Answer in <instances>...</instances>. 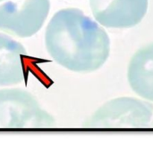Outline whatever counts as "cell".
<instances>
[{
	"label": "cell",
	"mask_w": 153,
	"mask_h": 146,
	"mask_svg": "<svg viewBox=\"0 0 153 146\" xmlns=\"http://www.w3.org/2000/svg\"><path fill=\"white\" fill-rule=\"evenodd\" d=\"M24 46L0 33V86H12L26 78Z\"/></svg>",
	"instance_id": "6"
},
{
	"label": "cell",
	"mask_w": 153,
	"mask_h": 146,
	"mask_svg": "<svg viewBox=\"0 0 153 146\" xmlns=\"http://www.w3.org/2000/svg\"><path fill=\"white\" fill-rule=\"evenodd\" d=\"M153 115V105L131 97L106 102L95 111L85 125L90 127H144Z\"/></svg>",
	"instance_id": "4"
},
{
	"label": "cell",
	"mask_w": 153,
	"mask_h": 146,
	"mask_svg": "<svg viewBox=\"0 0 153 146\" xmlns=\"http://www.w3.org/2000/svg\"><path fill=\"white\" fill-rule=\"evenodd\" d=\"M127 77L134 93L153 102V43L134 54L128 66Z\"/></svg>",
	"instance_id": "7"
},
{
	"label": "cell",
	"mask_w": 153,
	"mask_h": 146,
	"mask_svg": "<svg viewBox=\"0 0 153 146\" xmlns=\"http://www.w3.org/2000/svg\"><path fill=\"white\" fill-rule=\"evenodd\" d=\"M2 1H6V0H0V2H2Z\"/></svg>",
	"instance_id": "8"
},
{
	"label": "cell",
	"mask_w": 153,
	"mask_h": 146,
	"mask_svg": "<svg viewBox=\"0 0 153 146\" xmlns=\"http://www.w3.org/2000/svg\"><path fill=\"white\" fill-rule=\"evenodd\" d=\"M45 44L58 64L76 72L97 71L110 51L107 32L77 8L62 9L55 13L47 27Z\"/></svg>",
	"instance_id": "1"
},
{
	"label": "cell",
	"mask_w": 153,
	"mask_h": 146,
	"mask_svg": "<svg viewBox=\"0 0 153 146\" xmlns=\"http://www.w3.org/2000/svg\"><path fill=\"white\" fill-rule=\"evenodd\" d=\"M54 118L31 93L20 88L0 90V128L50 127Z\"/></svg>",
	"instance_id": "2"
},
{
	"label": "cell",
	"mask_w": 153,
	"mask_h": 146,
	"mask_svg": "<svg viewBox=\"0 0 153 146\" xmlns=\"http://www.w3.org/2000/svg\"><path fill=\"white\" fill-rule=\"evenodd\" d=\"M90 5L94 18L102 26L127 29L144 18L148 0H90Z\"/></svg>",
	"instance_id": "5"
},
{
	"label": "cell",
	"mask_w": 153,
	"mask_h": 146,
	"mask_svg": "<svg viewBox=\"0 0 153 146\" xmlns=\"http://www.w3.org/2000/svg\"><path fill=\"white\" fill-rule=\"evenodd\" d=\"M50 9L49 0H6L0 2V29L29 38L41 29Z\"/></svg>",
	"instance_id": "3"
}]
</instances>
